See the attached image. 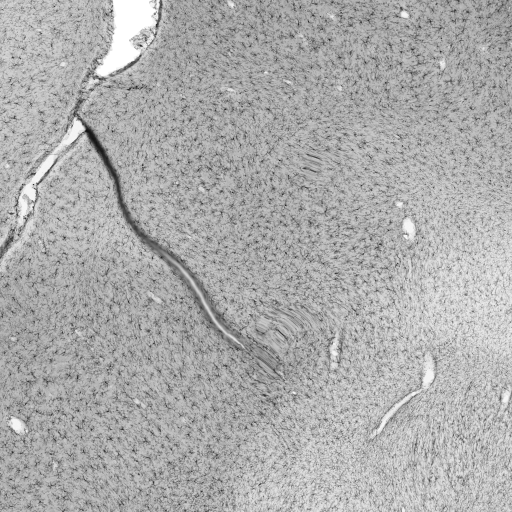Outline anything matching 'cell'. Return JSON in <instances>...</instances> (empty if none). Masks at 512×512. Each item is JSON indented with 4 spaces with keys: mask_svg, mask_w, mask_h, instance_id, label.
I'll return each mask as SVG.
<instances>
[{
    "mask_svg": "<svg viewBox=\"0 0 512 512\" xmlns=\"http://www.w3.org/2000/svg\"><path fill=\"white\" fill-rule=\"evenodd\" d=\"M111 1L0 0L1 242L23 189L77 117L109 51Z\"/></svg>",
    "mask_w": 512,
    "mask_h": 512,
    "instance_id": "obj_1",
    "label": "cell"
}]
</instances>
